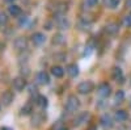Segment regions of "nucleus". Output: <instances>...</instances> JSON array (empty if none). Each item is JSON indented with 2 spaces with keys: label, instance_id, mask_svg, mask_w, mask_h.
I'll return each instance as SVG.
<instances>
[{
  "label": "nucleus",
  "instance_id": "obj_1",
  "mask_svg": "<svg viewBox=\"0 0 131 130\" xmlns=\"http://www.w3.org/2000/svg\"><path fill=\"white\" fill-rule=\"evenodd\" d=\"M80 106V101L75 95H70L67 97V101H66V111L68 113H75L76 111L79 109Z\"/></svg>",
  "mask_w": 131,
  "mask_h": 130
},
{
  "label": "nucleus",
  "instance_id": "obj_2",
  "mask_svg": "<svg viewBox=\"0 0 131 130\" xmlns=\"http://www.w3.org/2000/svg\"><path fill=\"white\" fill-rule=\"evenodd\" d=\"M93 88H94V84H93V82H91V80L81 82V83L78 85V91H79V93H81V95H86V93L92 92Z\"/></svg>",
  "mask_w": 131,
  "mask_h": 130
},
{
  "label": "nucleus",
  "instance_id": "obj_3",
  "mask_svg": "<svg viewBox=\"0 0 131 130\" xmlns=\"http://www.w3.org/2000/svg\"><path fill=\"white\" fill-rule=\"evenodd\" d=\"M55 25L59 29H68L70 28V21L64 15H57L55 17Z\"/></svg>",
  "mask_w": 131,
  "mask_h": 130
},
{
  "label": "nucleus",
  "instance_id": "obj_4",
  "mask_svg": "<svg viewBox=\"0 0 131 130\" xmlns=\"http://www.w3.org/2000/svg\"><path fill=\"white\" fill-rule=\"evenodd\" d=\"M13 46L17 51H23L28 47V39L25 37H17L15 41H13Z\"/></svg>",
  "mask_w": 131,
  "mask_h": 130
},
{
  "label": "nucleus",
  "instance_id": "obj_5",
  "mask_svg": "<svg viewBox=\"0 0 131 130\" xmlns=\"http://www.w3.org/2000/svg\"><path fill=\"white\" fill-rule=\"evenodd\" d=\"M36 83L38 85H46L50 83V78H49V74L45 71H39L36 76Z\"/></svg>",
  "mask_w": 131,
  "mask_h": 130
},
{
  "label": "nucleus",
  "instance_id": "obj_6",
  "mask_svg": "<svg viewBox=\"0 0 131 130\" xmlns=\"http://www.w3.org/2000/svg\"><path fill=\"white\" fill-rule=\"evenodd\" d=\"M110 91H112V88H110V85H109L107 83L100 84L98 88H97V93H98L100 97H107L109 95H110Z\"/></svg>",
  "mask_w": 131,
  "mask_h": 130
},
{
  "label": "nucleus",
  "instance_id": "obj_7",
  "mask_svg": "<svg viewBox=\"0 0 131 130\" xmlns=\"http://www.w3.org/2000/svg\"><path fill=\"white\" fill-rule=\"evenodd\" d=\"M26 87V79L25 76H17L16 79H13V88L16 91H23Z\"/></svg>",
  "mask_w": 131,
  "mask_h": 130
},
{
  "label": "nucleus",
  "instance_id": "obj_8",
  "mask_svg": "<svg viewBox=\"0 0 131 130\" xmlns=\"http://www.w3.org/2000/svg\"><path fill=\"white\" fill-rule=\"evenodd\" d=\"M100 124L104 129H110L113 127V118L110 114H104L101 117V120H100Z\"/></svg>",
  "mask_w": 131,
  "mask_h": 130
},
{
  "label": "nucleus",
  "instance_id": "obj_9",
  "mask_svg": "<svg viewBox=\"0 0 131 130\" xmlns=\"http://www.w3.org/2000/svg\"><path fill=\"white\" fill-rule=\"evenodd\" d=\"M45 41H46V37H45V34L43 33H34L31 36V42L34 43L36 46H41L42 43H45Z\"/></svg>",
  "mask_w": 131,
  "mask_h": 130
},
{
  "label": "nucleus",
  "instance_id": "obj_10",
  "mask_svg": "<svg viewBox=\"0 0 131 130\" xmlns=\"http://www.w3.org/2000/svg\"><path fill=\"white\" fill-rule=\"evenodd\" d=\"M13 99H15V96H13V93L10 92V91H5L2 95V103H3L4 106L10 105V104H12V101H13Z\"/></svg>",
  "mask_w": 131,
  "mask_h": 130
},
{
  "label": "nucleus",
  "instance_id": "obj_11",
  "mask_svg": "<svg viewBox=\"0 0 131 130\" xmlns=\"http://www.w3.org/2000/svg\"><path fill=\"white\" fill-rule=\"evenodd\" d=\"M88 118H89V113L88 112H83V113H80L78 117H76L75 125L76 126H80V125H83V124H85L86 121H88Z\"/></svg>",
  "mask_w": 131,
  "mask_h": 130
},
{
  "label": "nucleus",
  "instance_id": "obj_12",
  "mask_svg": "<svg viewBox=\"0 0 131 130\" xmlns=\"http://www.w3.org/2000/svg\"><path fill=\"white\" fill-rule=\"evenodd\" d=\"M112 78L115 82H123V72L119 67H114L112 71Z\"/></svg>",
  "mask_w": 131,
  "mask_h": 130
},
{
  "label": "nucleus",
  "instance_id": "obj_13",
  "mask_svg": "<svg viewBox=\"0 0 131 130\" xmlns=\"http://www.w3.org/2000/svg\"><path fill=\"white\" fill-rule=\"evenodd\" d=\"M105 30H106V33L107 34H110V36H114L118 33V30H119V26L117 23H110V24H107L105 26Z\"/></svg>",
  "mask_w": 131,
  "mask_h": 130
},
{
  "label": "nucleus",
  "instance_id": "obj_14",
  "mask_svg": "<svg viewBox=\"0 0 131 130\" xmlns=\"http://www.w3.org/2000/svg\"><path fill=\"white\" fill-rule=\"evenodd\" d=\"M66 71H67V74L70 75L71 78H76L79 75V67L76 66L75 63H72V64H68L67 66V68H66Z\"/></svg>",
  "mask_w": 131,
  "mask_h": 130
},
{
  "label": "nucleus",
  "instance_id": "obj_15",
  "mask_svg": "<svg viewBox=\"0 0 131 130\" xmlns=\"http://www.w3.org/2000/svg\"><path fill=\"white\" fill-rule=\"evenodd\" d=\"M8 12H9L10 16L18 17V16L21 15V8H20L18 5H16V4H10V5L8 7Z\"/></svg>",
  "mask_w": 131,
  "mask_h": 130
},
{
  "label": "nucleus",
  "instance_id": "obj_16",
  "mask_svg": "<svg viewBox=\"0 0 131 130\" xmlns=\"http://www.w3.org/2000/svg\"><path fill=\"white\" fill-rule=\"evenodd\" d=\"M127 118H128V114L126 111H117L115 112V120L118 122H125Z\"/></svg>",
  "mask_w": 131,
  "mask_h": 130
},
{
  "label": "nucleus",
  "instance_id": "obj_17",
  "mask_svg": "<svg viewBox=\"0 0 131 130\" xmlns=\"http://www.w3.org/2000/svg\"><path fill=\"white\" fill-rule=\"evenodd\" d=\"M51 74H52L55 78H62V76H63V74H64V70H63L60 66H52V68H51Z\"/></svg>",
  "mask_w": 131,
  "mask_h": 130
},
{
  "label": "nucleus",
  "instance_id": "obj_18",
  "mask_svg": "<svg viewBox=\"0 0 131 130\" xmlns=\"http://www.w3.org/2000/svg\"><path fill=\"white\" fill-rule=\"evenodd\" d=\"M64 42H66V37L63 34H60V33H58V34H55L52 37V43L54 45H63Z\"/></svg>",
  "mask_w": 131,
  "mask_h": 130
},
{
  "label": "nucleus",
  "instance_id": "obj_19",
  "mask_svg": "<svg viewBox=\"0 0 131 130\" xmlns=\"http://www.w3.org/2000/svg\"><path fill=\"white\" fill-rule=\"evenodd\" d=\"M102 3H104V5H105V7L110 8V9H114V8H117V7H118L119 0H102Z\"/></svg>",
  "mask_w": 131,
  "mask_h": 130
},
{
  "label": "nucleus",
  "instance_id": "obj_20",
  "mask_svg": "<svg viewBox=\"0 0 131 130\" xmlns=\"http://www.w3.org/2000/svg\"><path fill=\"white\" fill-rule=\"evenodd\" d=\"M66 11H67V4L59 3L58 7H57V9H55V13H57V15H64Z\"/></svg>",
  "mask_w": 131,
  "mask_h": 130
},
{
  "label": "nucleus",
  "instance_id": "obj_21",
  "mask_svg": "<svg viewBox=\"0 0 131 130\" xmlns=\"http://www.w3.org/2000/svg\"><path fill=\"white\" fill-rule=\"evenodd\" d=\"M45 120V117H43V114L42 113H37L34 117H33V125H36V126H38V125H41V122Z\"/></svg>",
  "mask_w": 131,
  "mask_h": 130
},
{
  "label": "nucleus",
  "instance_id": "obj_22",
  "mask_svg": "<svg viewBox=\"0 0 131 130\" xmlns=\"http://www.w3.org/2000/svg\"><path fill=\"white\" fill-rule=\"evenodd\" d=\"M125 100V92L123 91H117L115 96H114V101L115 103H122Z\"/></svg>",
  "mask_w": 131,
  "mask_h": 130
},
{
  "label": "nucleus",
  "instance_id": "obj_23",
  "mask_svg": "<svg viewBox=\"0 0 131 130\" xmlns=\"http://www.w3.org/2000/svg\"><path fill=\"white\" fill-rule=\"evenodd\" d=\"M37 104L41 106V108H46L47 106V99L45 96H38L37 97Z\"/></svg>",
  "mask_w": 131,
  "mask_h": 130
},
{
  "label": "nucleus",
  "instance_id": "obj_24",
  "mask_svg": "<svg viewBox=\"0 0 131 130\" xmlns=\"http://www.w3.org/2000/svg\"><path fill=\"white\" fill-rule=\"evenodd\" d=\"M31 105L30 104H26L25 106H23V108H21V114H23V116H28V114H30L31 113Z\"/></svg>",
  "mask_w": 131,
  "mask_h": 130
},
{
  "label": "nucleus",
  "instance_id": "obj_25",
  "mask_svg": "<svg viewBox=\"0 0 131 130\" xmlns=\"http://www.w3.org/2000/svg\"><path fill=\"white\" fill-rule=\"evenodd\" d=\"M122 25L125 28H130L131 26V15H127L122 18Z\"/></svg>",
  "mask_w": 131,
  "mask_h": 130
},
{
  "label": "nucleus",
  "instance_id": "obj_26",
  "mask_svg": "<svg viewBox=\"0 0 131 130\" xmlns=\"http://www.w3.org/2000/svg\"><path fill=\"white\" fill-rule=\"evenodd\" d=\"M84 4L88 8H93L98 4V0H84Z\"/></svg>",
  "mask_w": 131,
  "mask_h": 130
},
{
  "label": "nucleus",
  "instance_id": "obj_27",
  "mask_svg": "<svg viewBox=\"0 0 131 130\" xmlns=\"http://www.w3.org/2000/svg\"><path fill=\"white\" fill-rule=\"evenodd\" d=\"M8 23V17L4 12H0V26L2 25H5Z\"/></svg>",
  "mask_w": 131,
  "mask_h": 130
},
{
  "label": "nucleus",
  "instance_id": "obj_28",
  "mask_svg": "<svg viewBox=\"0 0 131 130\" xmlns=\"http://www.w3.org/2000/svg\"><path fill=\"white\" fill-rule=\"evenodd\" d=\"M80 28H81L83 30H89V29H91V23H89V21L86 23L85 20H83L81 23H80Z\"/></svg>",
  "mask_w": 131,
  "mask_h": 130
},
{
  "label": "nucleus",
  "instance_id": "obj_29",
  "mask_svg": "<svg viewBox=\"0 0 131 130\" xmlns=\"http://www.w3.org/2000/svg\"><path fill=\"white\" fill-rule=\"evenodd\" d=\"M126 7L127 8H131V0H126Z\"/></svg>",
  "mask_w": 131,
  "mask_h": 130
},
{
  "label": "nucleus",
  "instance_id": "obj_30",
  "mask_svg": "<svg viewBox=\"0 0 131 130\" xmlns=\"http://www.w3.org/2000/svg\"><path fill=\"white\" fill-rule=\"evenodd\" d=\"M2 50H4V45H3V43H0V51H2Z\"/></svg>",
  "mask_w": 131,
  "mask_h": 130
},
{
  "label": "nucleus",
  "instance_id": "obj_31",
  "mask_svg": "<svg viewBox=\"0 0 131 130\" xmlns=\"http://www.w3.org/2000/svg\"><path fill=\"white\" fill-rule=\"evenodd\" d=\"M4 2H7V3H13L15 0H4Z\"/></svg>",
  "mask_w": 131,
  "mask_h": 130
},
{
  "label": "nucleus",
  "instance_id": "obj_32",
  "mask_svg": "<svg viewBox=\"0 0 131 130\" xmlns=\"http://www.w3.org/2000/svg\"><path fill=\"white\" fill-rule=\"evenodd\" d=\"M0 130H9V129H7V127H2V129H0Z\"/></svg>",
  "mask_w": 131,
  "mask_h": 130
},
{
  "label": "nucleus",
  "instance_id": "obj_33",
  "mask_svg": "<svg viewBox=\"0 0 131 130\" xmlns=\"http://www.w3.org/2000/svg\"><path fill=\"white\" fill-rule=\"evenodd\" d=\"M128 130H131V122L128 124Z\"/></svg>",
  "mask_w": 131,
  "mask_h": 130
},
{
  "label": "nucleus",
  "instance_id": "obj_34",
  "mask_svg": "<svg viewBox=\"0 0 131 130\" xmlns=\"http://www.w3.org/2000/svg\"><path fill=\"white\" fill-rule=\"evenodd\" d=\"M63 130H64V129H63Z\"/></svg>",
  "mask_w": 131,
  "mask_h": 130
}]
</instances>
